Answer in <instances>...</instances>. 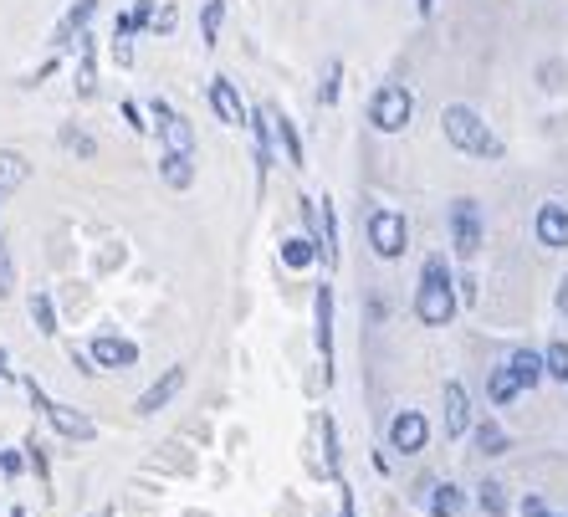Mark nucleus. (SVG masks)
I'll return each instance as SVG.
<instances>
[{
  "label": "nucleus",
  "mask_w": 568,
  "mask_h": 517,
  "mask_svg": "<svg viewBox=\"0 0 568 517\" xmlns=\"http://www.w3.org/2000/svg\"><path fill=\"white\" fill-rule=\"evenodd\" d=\"M441 123H446V139H451L461 154H476V159H502V139H497L492 128L482 123V113H476V108L451 103V108L441 113Z\"/></svg>",
  "instance_id": "f257e3e1"
},
{
  "label": "nucleus",
  "mask_w": 568,
  "mask_h": 517,
  "mask_svg": "<svg viewBox=\"0 0 568 517\" xmlns=\"http://www.w3.org/2000/svg\"><path fill=\"white\" fill-rule=\"evenodd\" d=\"M415 118V93L405 88V82H384V88L369 98V123L379 128V134H400V128H410Z\"/></svg>",
  "instance_id": "f03ea898"
},
{
  "label": "nucleus",
  "mask_w": 568,
  "mask_h": 517,
  "mask_svg": "<svg viewBox=\"0 0 568 517\" xmlns=\"http://www.w3.org/2000/svg\"><path fill=\"white\" fill-rule=\"evenodd\" d=\"M26 395H31V405H36L41 415H47V425L57 430V436H67V441H93V436H98V425H93V420H87L82 410H72V405H57L36 379H26Z\"/></svg>",
  "instance_id": "7ed1b4c3"
},
{
  "label": "nucleus",
  "mask_w": 568,
  "mask_h": 517,
  "mask_svg": "<svg viewBox=\"0 0 568 517\" xmlns=\"http://www.w3.org/2000/svg\"><path fill=\"white\" fill-rule=\"evenodd\" d=\"M369 246H374L379 262H400L405 246H410V221H405L400 210L379 205V210L369 215Z\"/></svg>",
  "instance_id": "20e7f679"
},
{
  "label": "nucleus",
  "mask_w": 568,
  "mask_h": 517,
  "mask_svg": "<svg viewBox=\"0 0 568 517\" xmlns=\"http://www.w3.org/2000/svg\"><path fill=\"white\" fill-rule=\"evenodd\" d=\"M482 241H487V226H482V205H476L471 195H461L456 205H451V246H456V256H471L482 251Z\"/></svg>",
  "instance_id": "39448f33"
},
{
  "label": "nucleus",
  "mask_w": 568,
  "mask_h": 517,
  "mask_svg": "<svg viewBox=\"0 0 568 517\" xmlns=\"http://www.w3.org/2000/svg\"><path fill=\"white\" fill-rule=\"evenodd\" d=\"M415 318L425 328H446L456 318V282H420L415 292Z\"/></svg>",
  "instance_id": "423d86ee"
},
{
  "label": "nucleus",
  "mask_w": 568,
  "mask_h": 517,
  "mask_svg": "<svg viewBox=\"0 0 568 517\" xmlns=\"http://www.w3.org/2000/svg\"><path fill=\"white\" fill-rule=\"evenodd\" d=\"M302 226L318 241V256L328 267H338V226H333V205L328 200H302Z\"/></svg>",
  "instance_id": "0eeeda50"
},
{
  "label": "nucleus",
  "mask_w": 568,
  "mask_h": 517,
  "mask_svg": "<svg viewBox=\"0 0 568 517\" xmlns=\"http://www.w3.org/2000/svg\"><path fill=\"white\" fill-rule=\"evenodd\" d=\"M430 441V425L420 410H400L395 420H389V451H400V456H420Z\"/></svg>",
  "instance_id": "6e6552de"
},
{
  "label": "nucleus",
  "mask_w": 568,
  "mask_h": 517,
  "mask_svg": "<svg viewBox=\"0 0 568 517\" xmlns=\"http://www.w3.org/2000/svg\"><path fill=\"white\" fill-rule=\"evenodd\" d=\"M149 113L159 118V134H164V149H185V154H195V128H190V118H180L164 98H154L149 103Z\"/></svg>",
  "instance_id": "1a4fd4ad"
},
{
  "label": "nucleus",
  "mask_w": 568,
  "mask_h": 517,
  "mask_svg": "<svg viewBox=\"0 0 568 517\" xmlns=\"http://www.w3.org/2000/svg\"><path fill=\"white\" fill-rule=\"evenodd\" d=\"M533 231H538V246H548V251H563V246H568V205H563V200H548V205H538V221H533Z\"/></svg>",
  "instance_id": "9d476101"
},
{
  "label": "nucleus",
  "mask_w": 568,
  "mask_h": 517,
  "mask_svg": "<svg viewBox=\"0 0 568 517\" xmlns=\"http://www.w3.org/2000/svg\"><path fill=\"white\" fill-rule=\"evenodd\" d=\"M251 134H256V180L267 185V169L277 159V123H272V108H256L251 113Z\"/></svg>",
  "instance_id": "9b49d317"
},
{
  "label": "nucleus",
  "mask_w": 568,
  "mask_h": 517,
  "mask_svg": "<svg viewBox=\"0 0 568 517\" xmlns=\"http://www.w3.org/2000/svg\"><path fill=\"white\" fill-rule=\"evenodd\" d=\"M210 108H215V118L231 123V128L246 123V103H241V93H236L231 77H210Z\"/></svg>",
  "instance_id": "f8f14e48"
},
{
  "label": "nucleus",
  "mask_w": 568,
  "mask_h": 517,
  "mask_svg": "<svg viewBox=\"0 0 568 517\" xmlns=\"http://www.w3.org/2000/svg\"><path fill=\"white\" fill-rule=\"evenodd\" d=\"M180 390H185V369L174 364V369H164V379H154L149 390L139 395V405H134V410H139V415H159V410H164L174 395H180Z\"/></svg>",
  "instance_id": "ddd939ff"
},
{
  "label": "nucleus",
  "mask_w": 568,
  "mask_h": 517,
  "mask_svg": "<svg viewBox=\"0 0 568 517\" xmlns=\"http://www.w3.org/2000/svg\"><path fill=\"white\" fill-rule=\"evenodd\" d=\"M87 354L98 359V369H128V364H139V343L103 333V338H93V349H87Z\"/></svg>",
  "instance_id": "4468645a"
},
{
  "label": "nucleus",
  "mask_w": 568,
  "mask_h": 517,
  "mask_svg": "<svg viewBox=\"0 0 568 517\" xmlns=\"http://www.w3.org/2000/svg\"><path fill=\"white\" fill-rule=\"evenodd\" d=\"M471 430V405H466V390H461V379H446V436L461 441Z\"/></svg>",
  "instance_id": "2eb2a0df"
},
{
  "label": "nucleus",
  "mask_w": 568,
  "mask_h": 517,
  "mask_svg": "<svg viewBox=\"0 0 568 517\" xmlns=\"http://www.w3.org/2000/svg\"><path fill=\"white\" fill-rule=\"evenodd\" d=\"M159 175H164L169 190H190V185H195V154H185V149H164Z\"/></svg>",
  "instance_id": "dca6fc26"
},
{
  "label": "nucleus",
  "mask_w": 568,
  "mask_h": 517,
  "mask_svg": "<svg viewBox=\"0 0 568 517\" xmlns=\"http://www.w3.org/2000/svg\"><path fill=\"white\" fill-rule=\"evenodd\" d=\"M93 11H98V0H77V6L57 21V31H52V47L62 52V47H72V36H82L87 31V21H93Z\"/></svg>",
  "instance_id": "f3484780"
},
{
  "label": "nucleus",
  "mask_w": 568,
  "mask_h": 517,
  "mask_svg": "<svg viewBox=\"0 0 568 517\" xmlns=\"http://www.w3.org/2000/svg\"><path fill=\"white\" fill-rule=\"evenodd\" d=\"M425 512L430 517H466V492L456 482H435L425 497Z\"/></svg>",
  "instance_id": "a211bd4d"
},
{
  "label": "nucleus",
  "mask_w": 568,
  "mask_h": 517,
  "mask_svg": "<svg viewBox=\"0 0 568 517\" xmlns=\"http://www.w3.org/2000/svg\"><path fill=\"white\" fill-rule=\"evenodd\" d=\"M318 349H323V379H333V287H318Z\"/></svg>",
  "instance_id": "6ab92c4d"
},
{
  "label": "nucleus",
  "mask_w": 568,
  "mask_h": 517,
  "mask_svg": "<svg viewBox=\"0 0 568 517\" xmlns=\"http://www.w3.org/2000/svg\"><path fill=\"white\" fill-rule=\"evenodd\" d=\"M512 374L522 379V390H538V384L548 379V369H543V354H533V349H512Z\"/></svg>",
  "instance_id": "aec40b11"
},
{
  "label": "nucleus",
  "mask_w": 568,
  "mask_h": 517,
  "mask_svg": "<svg viewBox=\"0 0 568 517\" xmlns=\"http://www.w3.org/2000/svg\"><path fill=\"white\" fill-rule=\"evenodd\" d=\"M31 180V164L16 154V149H0V195H11Z\"/></svg>",
  "instance_id": "412c9836"
},
{
  "label": "nucleus",
  "mask_w": 568,
  "mask_h": 517,
  "mask_svg": "<svg viewBox=\"0 0 568 517\" xmlns=\"http://www.w3.org/2000/svg\"><path fill=\"white\" fill-rule=\"evenodd\" d=\"M487 395H492V405H512V400L522 395V379L512 374V364L492 369V379H487Z\"/></svg>",
  "instance_id": "4be33fe9"
},
{
  "label": "nucleus",
  "mask_w": 568,
  "mask_h": 517,
  "mask_svg": "<svg viewBox=\"0 0 568 517\" xmlns=\"http://www.w3.org/2000/svg\"><path fill=\"white\" fill-rule=\"evenodd\" d=\"M282 262L297 267V272L313 267V262H318V241H313V236H287V241H282Z\"/></svg>",
  "instance_id": "5701e85b"
},
{
  "label": "nucleus",
  "mask_w": 568,
  "mask_h": 517,
  "mask_svg": "<svg viewBox=\"0 0 568 517\" xmlns=\"http://www.w3.org/2000/svg\"><path fill=\"white\" fill-rule=\"evenodd\" d=\"M272 123H277V144H282L287 164H292V169H302V139H297V123H292V118H282L277 108H272Z\"/></svg>",
  "instance_id": "b1692460"
},
{
  "label": "nucleus",
  "mask_w": 568,
  "mask_h": 517,
  "mask_svg": "<svg viewBox=\"0 0 568 517\" xmlns=\"http://www.w3.org/2000/svg\"><path fill=\"white\" fill-rule=\"evenodd\" d=\"M476 451H482V456H502L507 451V430L497 420H482V425H476Z\"/></svg>",
  "instance_id": "393cba45"
},
{
  "label": "nucleus",
  "mask_w": 568,
  "mask_h": 517,
  "mask_svg": "<svg viewBox=\"0 0 568 517\" xmlns=\"http://www.w3.org/2000/svg\"><path fill=\"white\" fill-rule=\"evenodd\" d=\"M221 21H226V0H205V11H200V36H205V47H215V41H221Z\"/></svg>",
  "instance_id": "a878e982"
},
{
  "label": "nucleus",
  "mask_w": 568,
  "mask_h": 517,
  "mask_svg": "<svg viewBox=\"0 0 568 517\" xmlns=\"http://www.w3.org/2000/svg\"><path fill=\"white\" fill-rule=\"evenodd\" d=\"M476 502H482L487 517H507V487L502 482H482L476 487Z\"/></svg>",
  "instance_id": "bb28decb"
},
{
  "label": "nucleus",
  "mask_w": 568,
  "mask_h": 517,
  "mask_svg": "<svg viewBox=\"0 0 568 517\" xmlns=\"http://www.w3.org/2000/svg\"><path fill=\"white\" fill-rule=\"evenodd\" d=\"M543 369H548V379L568 384V343H563V338H558V343H548V349H543Z\"/></svg>",
  "instance_id": "cd10ccee"
},
{
  "label": "nucleus",
  "mask_w": 568,
  "mask_h": 517,
  "mask_svg": "<svg viewBox=\"0 0 568 517\" xmlns=\"http://www.w3.org/2000/svg\"><path fill=\"white\" fill-rule=\"evenodd\" d=\"M31 318H36V328L47 333V338L57 333V313H52V297L47 292H31Z\"/></svg>",
  "instance_id": "c85d7f7f"
},
{
  "label": "nucleus",
  "mask_w": 568,
  "mask_h": 517,
  "mask_svg": "<svg viewBox=\"0 0 568 517\" xmlns=\"http://www.w3.org/2000/svg\"><path fill=\"white\" fill-rule=\"evenodd\" d=\"M338 77H343V62L333 57V62L323 67V88H318V103H323V108H333V103H338Z\"/></svg>",
  "instance_id": "c756f323"
},
{
  "label": "nucleus",
  "mask_w": 568,
  "mask_h": 517,
  "mask_svg": "<svg viewBox=\"0 0 568 517\" xmlns=\"http://www.w3.org/2000/svg\"><path fill=\"white\" fill-rule=\"evenodd\" d=\"M16 292V262H11V241H0V297Z\"/></svg>",
  "instance_id": "7c9ffc66"
},
{
  "label": "nucleus",
  "mask_w": 568,
  "mask_h": 517,
  "mask_svg": "<svg viewBox=\"0 0 568 517\" xmlns=\"http://www.w3.org/2000/svg\"><path fill=\"white\" fill-rule=\"evenodd\" d=\"M62 144H67L72 154H82V159H93V154H98V144H93V139H87V134H82V128H62Z\"/></svg>",
  "instance_id": "2f4dec72"
},
{
  "label": "nucleus",
  "mask_w": 568,
  "mask_h": 517,
  "mask_svg": "<svg viewBox=\"0 0 568 517\" xmlns=\"http://www.w3.org/2000/svg\"><path fill=\"white\" fill-rule=\"evenodd\" d=\"M154 6H159V0H139V6L128 11V16H134V26H139V31H149V26H154V16H159Z\"/></svg>",
  "instance_id": "473e14b6"
},
{
  "label": "nucleus",
  "mask_w": 568,
  "mask_h": 517,
  "mask_svg": "<svg viewBox=\"0 0 568 517\" xmlns=\"http://www.w3.org/2000/svg\"><path fill=\"white\" fill-rule=\"evenodd\" d=\"M21 466H26L21 451H0V471H6V477H21Z\"/></svg>",
  "instance_id": "72a5a7b5"
},
{
  "label": "nucleus",
  "mask_w": 568,
  "mask_h": 517,
  "mask_svg": "<svg viewBox=\"0 0 568 517\" xmlns=\"http://www.w3.org/2000/svg\"><path fill=\"white\" fill-rule=\"evenodd\" d=\"M517 512H522V517H548V502H543V497H522Z\"/></svg>",
  "instance_id": "f704fd0d"
},
{
  "label": "nucleus",
  "mask_w": 568,
  "mask_h": 517,
  "mask_svg": "<svg viewBox=\"0 0 568 517\" xmlns=\"http://www.w3.org/2000/svg\"><path fill=\"white\" fill-rule=\"evenodd\" d=\"M123 118H128V128H134V134H144V113H139V103H123Z\"/></svg>",
  "instance_id": "c9c22d12"
},
{
  "label": "nucleus",
  "mask_w": 568,
  "mask_h": 517,
  "mask_svg": "<svg viewBox=\"0 0 568 517\" xmlns=\"http://www.w3.org/2000/svg\"><path fill=\"white\" fill-rule=\"evenodd\" d=\"M149 31H159V36H169V31H174V11L164 6V11L154 16V26H149Z\"/></svg>",
  "instance_id": "e433bc0d"
},
{
  "label": "nucleus",
  "mask_w": 568,
  "mask_h": 517,
  "mask_svg": "<svg viewBox=\"0 0 568 517\" xmlns=\"http://www.w3.org/2000/svg\"><path fill=\"white\" fill-rule=\"evenodd\" d=\"M26 451H31V466H36V477L47 482V456H41V446H26Z\"/></svg>",
  "instance_id": "4c0bfd02"
},
{
  "label": "nucleus",
  "mask_w": 568,
  "mask_h": 517,
  "mask_svg": "<svg viewBox=\"0 0 568 517\" xmlns=\"http://www.w3.org/2000/svg\"><path fill=\"white\" fill-rule=\"evenodd\" d=\"M558 313H563V318H568V277H563V282H558Z\"/></svg>",
  "instance_id": "58836bf2"
},
{
  "label": "nucleus",
  "mask_w": 568,
  "mask_h": 517,
  "mask_svg": "<svg viewBox=\"0 0 568 517\" xmlns=\"http://www.w3.org/2000/svg\"><path fill=\"white\" fill-rule=\"evenodd\" d=\"M415 11H420V16H430V11H435V0H415Z\"/></svg>",
  "instance_id": "ea45409f"
},
{
  "label": "nucleus",
  "mask_w": 568,
  "mask_h": 517,
  "mask_svg": "<svg viewBox=\"0 0 568 517\" xmlns=\"http://www.w3.org/2000/svg\"><path fill=\"white\" fill-rule=\"evenodd\" d=\"M6 379H11V374H6V359H0V384H6Z\"/></svg>",
  "instance_id": "a19ab883"
},
{
  "label": "nucleus",
  "mask_w": 568,
  "mask_h": 517,
  "mask_svg": "<svg viewBox=\"0 0 568 517\" xmlns=\"http://www.w3.org/2000/svg\"><path fill=\"white\" fill-rule=\"evenodd\" d=\"M93 517H113V507H103V512H93Z\"/></svg>",
  "instance_id": "79ce46f5"
},
{
  "label": "nucleus",
  "mask_w": 568,
  "mask_h": 517,
  "mask_svg": "<svg viewBox=\"0 0 568 517\" xmlns=\"http://www.w3.org/2000/svg\"><path fill=\"white\" fill-rule=\"evenodd\" d=\"M548 517H553V512H548Z\"/></svg>",
  "instance_id": "37998d69"
}]
</instances>
